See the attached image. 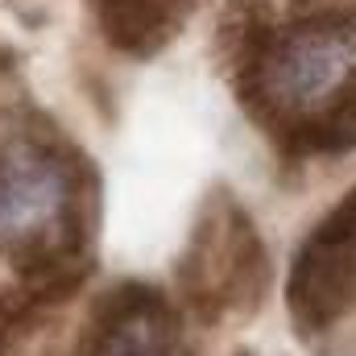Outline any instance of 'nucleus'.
Here are the masks:
<instances>
[{
	"label": "nucleus",
	"mask_w": 356,
	"mask_h": 356,
	"mask_svg": "<svg viewBox=\"0 0 356 356\" xmlns=\"http://www.w3.org/2000/svg\"><path fill=\"white\" fill-rule=\"evenodd\" d=\"M79 207V175L75 162L58 158L42 141H17L0 149V245L46 249L58 261H71Z\"/></svg>",
	"instance_id": "7ed1b4c3"
},
{
	"label": "nucleus",
	"mask_w": 356,
	"mask_h": 356,
	"mask_svg": "<svg viewBox=\"0 0 356 356\" xmlns=\"http://www.w3.org/2000/svg\"><path fill=\"white\" fill-rule=\"evenodd\" d=\"M266 249L253 220L228 195L207 199L178 261V290L186 311L199 319L249 315L266 294Z\"/></svg>",
	"instance_id": "f03ea898"
},
{
	"label": "nucleus",
	"mask_w": 356,
	"mask_h": 356,
	"mask_svg": "<svg viewBox=\"0 0 356 356\" xmlns=\"http://www.w3.org/2000/svg\"><path fill=\"white\" fill-rule=\"evenodd\" d=\"M186 0H99L104 38L120 54H154L175 38Z\"/></svg>",
	"instance_id": "39448f33"
},
{
	"label": "nucleus",
	"mask_w": 356,
	"mask_h": 356,
	"mask_svg": "<svg viewBox=\"0 0 356 356\" xmlns=\"http://www.w3.org/2000/svg\"><path fill=\"white\" fill-rule=\"evenodd\" d=\"M286 307L302 336H323L356 307V186L302 236L286 277Z\"/></svg>",
	"instance_id": "20e7f679"
},
{
	"label": "nucleus",
	"mask_w": 356,
	"mask_h": 356,
	"mask_svg": "<svg viewBox=\"0 0 356 356\" xmlns=\"http://www.w3.org/2000/svg\"><path fill=\"white\" fill-rule=\"evenodd\" d=\"M356 95V8L315 13L249 46L241 99L273 133L311 124Z\"/></svg>",
	"instance_id": "f257e3e1"
}]
</instances>
